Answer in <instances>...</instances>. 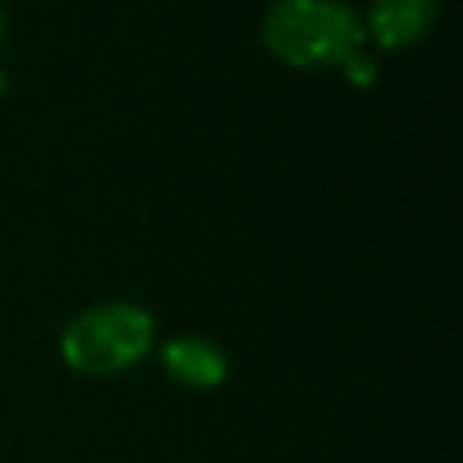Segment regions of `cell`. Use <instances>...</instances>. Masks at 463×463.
I'll return each mask as SVG.
<instances>
[{"instance_id": "obj_1", "label": "cell", "mask_w": 463, "mask_h": 463, "mask_svg": "<svg viewBox=\"0 0 463 463\" xmlns=\"http://www.w3.org/2000/svg\"><path fill=\"white\" fill-rule=\"evenodd\" d=\"M264 43L282 61L315 69L347 61L362 43V29L336 0H282L264 22Z\"/></svg>"}, {"instance_id": "obj_2", "label": "cell", "mask_w": 463, "mask_h": 463, "mask_svg": "<svg viewBox=\"0 0 463 463\" xmlns=\"http://www.w3.org/2000/svg\"><path fill=\"white\" fill-rule=\"evenodd\" d=\"M148 344H152V315L134 304L109 300L87 307L65 326L61 358L76 373L109 376L130 369L148 351Z\"/></svg>"}, {"instance_id": "obj_3", "label": "cell", "mask_w": 463, "mask_h": 463, "mask_svg": "<svg viewBox=\"0 0 463 463\" xmlns=\"http://www.w3.org/2000/svg\"><path fill=\"white\" fill-rule=\"evenodd\" d=\"M163 365L174 380L188 387H213L224 380V354L199 340V336H177L163 347Z\"/></svg>"}, {"instance_id": "obj_4", "label": "cell", "mask_w": 463, "mask_h": 463, "mask_svg": "<svg viewBox=\"0 0 463 463\" xmlns=\"http://www.w3.org/2000/svg\"><path fill=\"white\" fill-rule=\"evenodd\" d=\"M434 22V0H376L373 4V36L383 47H405L427 33Z\"/></svg>"}, {"instance_id": "obj_5", "label": "cell", "mask_w": 463, "mask_h": 463, "mask_svg": "<svg viewBox=\"0 0 463 463\" xmlns=\"http://www.w3.org/2000/svg\"><path fill=\"white\" fill-rule=\"evenodd\" d=\"M344 76H347V80H354V83H369V80H373V65L354 51V54L344 61Z\"/></svg>"}, {"instance_id": "obj_6", "label": "cell", "mask_w": 463, "mask_h": 463, "mask_svg": "<svg viewBox=\"0 0 463 463\" xmlns=\"http://www.w3.org/2000/svg\"><path fill=\"white\" fill-rule=\"evenodd\" d=\"M0 90H4V72H0Z\"/></svg>"}, {"instance_id": "obj_7", "label": "cell", "mask_w": 463, "mask_h": 463, "mask_svg": "<svg viewBox=\"0 0 463 463\" xmlns=\"http://www.w3.org/2000/svg\"><path fill=\"white\" fill-rule=\"evenodd\" d=\"M0 33H4V14H0Z\"/></svg>"}]
</instances>
